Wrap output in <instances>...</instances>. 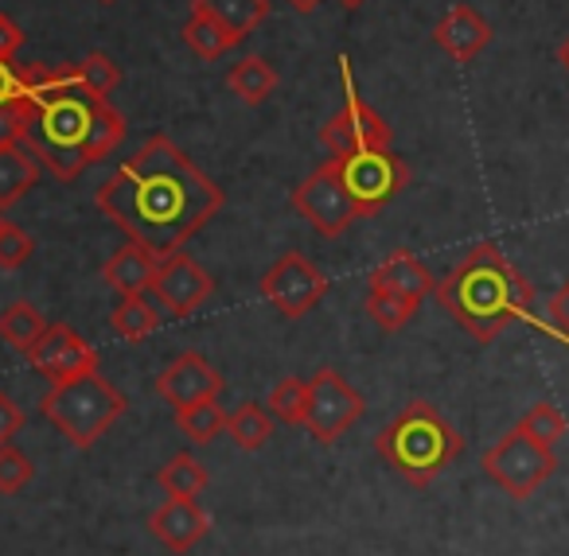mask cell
I'll list each match as a JSON object with an SVG mask.
<instances>
[{
  "mask_svg": "<svg viewBox=\"0 0 569 556\" xmlns=\"http://www.w3.org/2000/svg\"><path fill=\"white\" fill-rule=\"evenodd\" d=\"M43 331H48V320H43L40 307L28 304V300H17V304H9L4 312H0V338H4L17 354L32 351V346L40 343Z\"/></svg>",
  "mask_w": 569,
  "mask_h": 556,
  "instance_id": "obj_24",
  "label": "cell"
},
{
  "mask_svg": "<svg viewBox=\"0 0 569 556\" xmlns=\"http://www.w3.org/2000/svg\"><path fill=\"white\" fill-rule=\"evenodd\" d=\"M227 408L219 405V397L196 401V405L176 408V428L183 432V439L196 447L211 444L214 436H227Z\"/></svg>",
  "mask_w": 569,
  "mask_h": 556,
  "instance_id": "obj_21",
  "label": "cell"
},
{
  "mask_svg": "<svg viewBox=\"0 0 569 556\" xmlns=\"http://www.w3.org/2000/svg\"><path fill=\"white\" fill-rule=\"evenodd\" d=\"M102 4H113V0H102Z\"/></svg>",
  "mask_w": 569,
  "mask_h": 556,
  "instance_id": "obj_43",
  "label": "cell"
},
{
  "mask_svg": "<svg viewBox=\"0 0 569 556\" xmlns=\"http://www.w3.org/2000/svg\"><path fill=\"white\" fill-rule=\"evenodd\" d=\"M152 292H157L160 304H164L168 312L180 315V320H188V315H196L199 307L211 300L214 281L207 276V269L199 265V261L188 257V253H172V257L160 261Z\"/></svg>",
  "mask_w": 569,
  "mask_h": 556,
  "instance_id": "obj_13",
  "label": "cell"
},
{
  "mask_svg": "<svg viewBox=\"0 0 569 556\" xmlns=\"http://www.w3.org/2000/svg\"><path fill=\"white\" fill-rule=\"evenodd\" d=\"M343 9H359V4H367V0H340Z\"/></svg>",
  "mask_w": 569,
  "mask_h": 556,
  "instance_id": "obj_41",
  "label": "cell"
},
{
  "mask_svg": "<svg viewBox=\"0 0 569 556\" xmlns=\"http://www.w3.org/2000/svg\"><path fill=\"white\" fill-rule=\"evenodd\" d=\"M558 63H561V71L569 74V36L561 40V48H558Z\"/></svg>",
  "mask_w": 569,
  "mask_h": 556,
  "instance_id": "obj_40",
  "label": "cell"
},
{
  "mask_svg": "<svg viewBox=\"0 0 569 556\" xmlns=\"http://www.w3.org/2000/svg\"><path fill=\"white\" fill-rule=\"evenodd\" d=\"M36 253V242L32 234H24L20 226H4L0 230V269H20L28 265V257Z\"/></svg>",
  "mask_w": 569,
  "mask_h": 556,
  "instance_id": "obj_33",
  "label": "cell"
},
{
  "mask_svg": "<svg viewBox=\"0 0 569 556\" xmlns=\"http://www.w3.org/2000/svg\"><path fill=\"white\" fill-rule=\"evenodd\" d=\"M227 436L234 439L242 452H258V447H266V439L273 436V416H269V408L246 401V405H238L234 413L227 416Z\"/></svg>",
  "mask_w": 569,
  "mask_h": 556,
  "instance_id": "obj_27",
  "label": "cell"
},
{
  "mask_svg": "<svg viewBox=\"0 0 569 556\" xmlns=\"http://www.w3.org/2000/svg\"><path fill=\"white\" fill-rule=\"evenodd\" d=\"M74 74H79L82 90H90L94 98H110L121 82L118 63H113L110 55H102V51H90L82 63H74Z\"/></svg>",
  "mask_w": 569,
  "mask_h": 556,
  "instance_id": "obj_31",
  "label": "cell"
},
{
  "mask_svg": "<svg viewBox=\"0 0 569 556\" xmlns=\"http://www.w3.org/2000/svg\"><path fill=\"white\" fill-rule=\"evenodd\" d=\"M157 269H160V261L152 257L144 245L126 242L102 265V281L110 284L118 296H144V292L152 289V281H157Z\"/></svg>",
  "mask_w": 569,
  "mask_h": 556,
  "instance_id": "obj_17",
  "label": "cell"
},
{
  "mask_svg": "<svg viewBox=\"0 0 569 556\" xmlns=\"http://www.w3.org/2000/svg\"><path fill=\"white\" fill-rule=\"evenodd\" d=\"M371 289H390V292H402V296L426 300L429 292H437V281L413 253L398 250L371 273Z\"/></svg>",
  "mask_w": 569,
  "mask_h": 556,
  "instance_id": "obj_18",
  "label": "cell"
},
{
  "mask_svg": "<svg viewBox=\"0 0 569 556\" xmlns=\"http://www.w3.org/2000/svg\"><path fill=\"white\" fill-rule=\"evenodd\" d=\"M20 43H24V32L17 28V20L0 12V59H12V55H17Z\"/></svg>",
  "mask_w": 569,
  "mask_h": 556,
  "instance_id": "obj_38",
  "label": "cell"
},
{
  "mask_svg": "<svg viewBox=\"0 0 569 556\" xmlns=\"http://www.w3.org/2000/svg\"><path fill=\"white\" fill-rule=\"evenodd\" d=\"M20 137H24L20 102H4L0 105V149H4V144H20Z\"/></svg>",
  "mask_w": 569,
  "mask_h": 556,
  "instance_id": "obj_36",
  "label": "cell"
},
{
  "mask_svg": "<svg viewBox=\"0 0 569 556\" xmlns=\"http://www.w3.org/2000/svg\"><path fill=\"white\" fill-rule=\"evenodd\" d=\"M191 9L207 12V17H214L219 24H227L230 32L246 40V36L266 24L269 0H191Z\"/></svg>",
  "mask_w": 569,
  "mask_h": 556,
  "instance_id": "obj_20",
  "label": "cell"
},
{
  "mask_svg": "<svg viewBox=\"0 0 569 556\" xmlns=\"http://www.w3.org/2000/svg\"><path fill=\"white\" fill-rule=\"evenodd\" d=\"M359 416H363V397H359L332 366L317 370V374L309 377V401H305L301 428L309 432L317 444H336Z\"/></svg>",
  "mask_w": 569,
  "mask_h": 556,
  "instance_id": "obj_9",
  "label": "cell"
},
{
  "mask_svg": "<svg viewBox=\"0 0 569 556\" xmlns=\"http://www.w3.org/2000/svg\"><path fill=\"white\" fill-rule=\"evenodd\" d=\"M375 452L387 459L395 475L410 486H429L452 467L465 452V439L449 424V416L429 401H410L402 413L375 436Z\"/></svg>",
  "mask_w": 569,
  "mask_h": 556,
  "instance_id": "obj_4",
  "label": "cell"
},
{
  "mask_svg": "<svg viewBox=\"0 0 569 556\" xmlns=\"http://www.w3.org/2000/svg\"><path fill=\"white\" fill-rule=\"evenodd\" d=\"M261 296L269 307L284 315V320H301L309 315L320 300L328 296V276L312 265L305 253H284L266 276H261Z\"/></svg>",
  "mask_w": 569,
  "mask_h": 556,
  "instance_id": "obj_11",
  "label": "cell"
},
{
  "mask_svg": "<svg viewBox=\"0 0 569 556\" xmlns=\"http://www.w3.org/2000/svg\"><path fill=\"white\" fill-rule=\"evenodd\" d=\"M340 74H343V82H348V102H343V110L320 129L325 149L332 152V156H351V152H359V149H390L395 133H390V125L382 121V113H375L371 105L359 98L348 59H340Z\"/></svg>",
  "mask_w": 569,
  "mask_h": 556,
  "instance_id": "obj_10",
  "label": "cell"
},
{
  "mask_svg": "<svg viewBox=\"0 0 569 556\" xmlns=\"http://www.w3.org/2000/svg\"><path fill=\"white\" fill-rule=\"evenodd\" d=\"M110 327L126 343H141V338H149L160 327V312L144 296H121L118 307L110 312Z\"/></svg>",
  "mask_w": 569,
  "mask_h": 556,
  "instance_id": "obj_26",
  "label": "cell"
},
{
  "mask_svg": "<svg viewBox=\"0 0 569 556\" xmlns=\"http://www.w3.org/2000/svg\"><path fill=\"white\" fill-rule=\"evenodd\" d=\"M20 94H24V71H17L12 59H0V105L20 102Z\"/></svg>",
  "mask_w": 569,
  "mask_h": 556,
  "instance_id": "obj_37",
  "label": "cell"
},
{
  "mask_svg": "<svg viewBox=\"0 0 569 556\" xmlns=\"http://www.w3.org/2000/svg\"><path fill=\"white\" fill-rule=\"evenodd\" d=\"M519 428L527 432L530 439H538V444L553 447V444H561V439H566L569 424H566V416H561L558 405H550V401H538V405H530L527 413H522Z\"/></svg>",
  "mask_w": 569,
  "mask_h": 556,
  "instance_id": "obj_29",
  "label": "cell"
},
{
  "mask_svg": "<svg viewBox=\"0 0 569 556\" xmlns=\"http://www.w3.org/2000/svg\"><path fill=\"white\" fill-rule=\"evenodd\" d=\"M336 172H340L343 188L351 191V199L359 203V211L379 214L395 195H402L410 183V168L402 156H395L390 149H359L351 156H332Z\"/></svg>",
  "mask_w": 569,
  "mask_h": 556,
  "instance_id": "obj_7",
  "label": "cell"
},
{
  "mask_svg": "<svg viewBox=\"0 0 569 556\" xmlns=\"http://www.w3.org/2000/svg\"><path fill=\"white\" fill-rule=\"evenodd\" d=\"M305 401H309V382H301V377H284V382H277L273 390H269L266 405H269V416H277V421L301 424Z\"/></svg>",
  "mask_w": 569,
  "mask_h": 556,
  "instance_id": "obj_30",
  "label": "cell"
},
{
  "mask_svg": "<svg viewBox=\"0 0 569 556\" xmlns=\"http://www.w3.org/2000/svg\"><path fill=\"white\" fill-rule=\"evenodd\" d=\"M149 529L172 553H191L211 529V517L196 498H168L164 506H157L149 514Z\"/></svg>",
  "mask_w": 569,
  "mask_h": 556,
  "instance_id": "obj_15",
  "label": "cell"
},
{
  "mask_svg": "<svg viewBox=\"0 0 569 556\" xmlns=\"http://www.w3.org/2000/svg\"><path fill=\"white\" fill-rule=\"evenodd\" d=\"M157 483L168 498H199L207 491V467L191 452H180L160 467Z\"/></svg>",
  "mask_w": 569,
  "mask_h": 556,
  "instance_id": "obj_25",
  "label": "cell"
},
{
  "mask_svg": "<svg viewBox=\"0 0 569 556\" xmlns=\"http://www.w3.org/2000/svg\"><path fill=\"white\" fill-rule=\"evenodd\" d=\"M20 428H24V408L0 390V447L12 444L20 436Z\"/></svg>",
  "mask_w": 569,
  "mask_h": 556,
  "instance_id": "obj_35",
  "label": "cell"
},
{
  "mask_svg": "<svg viewBox=\"0 0 569 556\" xmlns=\"http://www.w3.org/2000/svg\"><path fill=\"white\" fill-rule=\"evenodd\" d=\"M28 358H32L36 374H43L51 385L94 374L98 370V351L79 331L67 327V323H48V331H43L40 343L28 351Z\"/></svg>",
  "mask_w": 569,
  "mask_h": 556,
  "instance_id": "obj_12",
  "label": "cell"
},
{
  "mask_svg": "<svg viewBox=\"0 0 569 556\" xmlns=\"http://www.w3.org/2000/svg\"><path fill=\"white\" fill-rule=\"evenodd\" d=\"M36 478V463L20 447H0V494H20Z\"/></svg>",
  "mask_w": 569,
  "mask_h": 556,
  "instance_id": "obj_32",
  "label": "cell"
},
{
  "mask_svg": "<svg viewBox=\"0 0 569 556\" xmlns=\"http://www.w3.org/2000/svg\"><path fill=\"white\" fill-rule=\"evenodd\" d=\"M293 211L301 219H309L312 230H320L325 237H340L363 219L359 203L351 199V191L343 188L340 172H336V160L320 164L309 180H301L293 188Z\"/></svg>",
  "mask_w": 569,
  "mask_h": 556,
  "instance_id": "obj_8",
  "label": "cell"
},
{
  "mask_svg": "<svg viewBox=\"0 0 569 556\" xmlns=\"http://www.w3.org/2000/svg\"><path fill=\"white\" fill-rule=\"evenodd\" d=\"M98 211L157 261L183 245L227 206L222 188L203 175L172 137L157 133L98 188Z\"/></svg>",
  "mask_w": 569,
  "mask_h": 556,
  "instance_id": "obj_1",
  "label": "cell"
},
{
  "mask_svg": "<svg viewBox=\"0 0 569 556\" xmlns=\"http://www.w3.org/2000/svg\"><path fill=\"white\" fill-rule=\"evenodd\" d=\"M183 43H188L199 59H222L227 51H234L238 43H242V36H234L227 24H219V20L207 17V12L191 9L188 24H183Z\"/></svg>",
  "mask_w": 569,
  "mask_h": 556,
  "instance_id": "obj_22",
  "label": "cell"
},
{
  "mask_svg": "<svg viewBox=\"0 0 569 556\" xmlns=\"http://www.w3.org/2000/svg\"><path fill=\"white\" fill-rule=\"evenodd\" d=\"M289 4H293L297 12H305V17H309V12H317L325 0H289Z\"/></svg>",
  "mask_w": 569,
  "mask_h": 556,
  "instance_id": "obj_39",
  "label": "cell"
},
{
  "mask_svg": "<svg viewBox=\"0 0 569 556\" xmlns=\"http://www.w3.org/2000/svg\"><path fill=\"white\" fill-rule=\"evenodd\" d=\"M222 385H227L222 382V374L199 351H183L180 358L168 362L157 377V393L172 408L196 405V401H207V397H219Z\"/></svg>",
  "mask_w": 569,
  "mask_h": 556,
  "instance_id": "obj_14",
  "label": "cell"
},
{
  "mask_svg": "<svg viewBox=\"0 0 569 556\" xmlns=\"http://www.w3.org/2000/svg\"><path fill=\"white\" fill-rule=\"evenodd\" d=\"M129 408V397L113 382H106L102 374H82L71 382H56L40 401V413L71 439L74 447H94L113 424L121 421V413Z\"/></svg>",
  "mask_w": 569,
  "mask_h": 556,
  "instance_id": "obj_5",
  "label": "cell"
},
{
  "mask_svg": "<svg viewBox=\"0 0 569 556\" xmlns=\"http://www.w3.org/2000/svg\"><path fill=\"white\" fill-rule=\"evenodd\" d=\"M227 87L242 105H261V102H269V94L277 90V71L261 55H246L242 63H234V71L227 74Z\"/></svg>",
  "mask_w": 569,
  "mask_h": 556,
  "instance_id": "obj_23",
  "label": "cell"
},
{
  "mask_svg": "<svg viewBox=\"0 0 569 556\" xmlns=\"http://www.w3.org/2000/svg\"><path fill=\"white\" fill-rule=\"evenodd\" d=\"M437 48L457 63H472L483 48L491 43V24L472 9V4H452L433 28Z\"/></svg>",
  "mask_w": 569,
  "mask_h": 556,
  "instance_id": "obj_16",
  "label": "cell"
},
{
  "mask_svg": "<svg viewBox=\"0 0 569 556\" xmlns=\"http://www.w3.org/2000/svg\"><path fill=\"white\" fill-rule=\"evenodd\" d=\"M546 335L558 338L561 346H569V281L546 304Z\"/></svg>",
  "mask_w": 569,
  "mask_h": 556,
  "instance_id": "obj_34",
  "label": "cell"
},
{
  "mask_svg": "<svg viewBox=\"0 0 569 556\" xmlns=\"http://www.w3.org/2000/svg\"><path fill=\"white\" fill-rule=\"evenodd\" d=\"M421 300L402 296V292H390V289H367V312L371 320L379 323L382 331H402L406 323L418 315Z\"/></svg>",
  "mask_w": 569,
  "mask_h": 556,
  "instance_id": "obj_28",
  "label": "cell"
},
{
  "mask_svg": "<svg viewBox=\"0 0 569 556\" xmlns=\"http://www.w3.org/2000/svg\"><path fill=\"white\" fill-rule=\"evenodd\" d=\"M20 118H24L20 144L59 183H74L126 137V118L113 110L110 98L82 90L74 67H28Z\"/></svg>",
  "mask_w": 569,
  "mask_h": 556,
  "instance_id": "obj_2",
  "label": "cell"
},
{
  "mask_svg": "<svg viewBox=\"0 0 569 556\" xmlns=\"http://www.w3.org/2000/svg\"><path fill=\"white\" fill-rule=\"evenodd\" d=\"M433 296L476 343H496L511 323H535L538 331H546V320L535 315V289L496 242L468 250L465 261H457L452 273L437 281Z\"/></svg>",
  "mask_w": 569,
  "mask_h": 556,
  "instance_id": "obj_3",
  "label": "cell"
},
{
  "mask_svg": "<svg viewBox=\"0 0 569 556\" xmlns=\"http://www.w3.org/2000/svg\"><path fill=\"white\" fill-rule=\"evenodd\" d=\"M40 183V160L24 144H4L0 149V211L28 195Z\"/></svg>",
  "mask_w": 569,
  "mask_h": 556,
  "instance_id": "obj_19",
  "label": "cell"
},
{
  "mask_svg": "<svg viewBox=\"0 0 569 556\" xmlns=\"http://www.w3.org/2000/svg\"><path fill=\"white\" fill-rule=\"evenodd\" d=\"M480 467L503 494H511L515 502H527V498H535L546 478L558 471V455H553V447L530 439L527 432L515 424L511 432H503V436L483 452Z\"/></svg>",
  "mask_w": 569,
  "mask_h": 556,
  "instance_id": "obj_6",
  "label": "cell"
},
{
  "mask_svg": "<svg viewBox=\"0 0 569 556\" xmlns=\"http://www.w3.org/2000/svg\"><path fill=\"white\" fill-rule=\"evenodd\" d=\"M4 226H9V219H4V214H0V230H4Z\"/></svg>",
  "mask_w": 569,
  "mask_h": 556,
  "instance_id": "obj_42",
  "label": "cell"
}]
</instances>
